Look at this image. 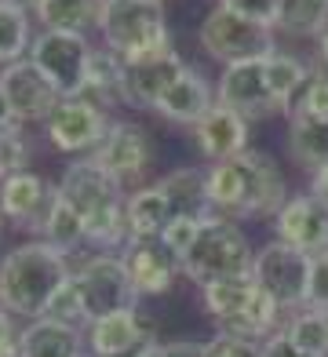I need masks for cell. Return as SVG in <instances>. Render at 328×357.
Segmentation results:
<instances>
[{
    "label": "cell",
    "instance_id": "6da1fadb",
    "mask_svg": "<svg viewBox=\"0 0 328 357\" xmlns=\"http://www.w3.org/2000/svg\"><path fill=\"white\" fill-rule=\"evenodd\" d=\"M208 175V201L219 219L248 222V219H274L281 204L292 197L281 165L267 153L248 146L241 157L204 165Z\"/></svg>",
    "mask_w": 328,
    "mask_h": 357
},
{
    "label": "cell",
    "instance_id": "7a4b0ae2",
    "mask_svg": "<svg viewBox=\"0 0 328 357\" xmlns=\"http://www.w3.org/2000/svg\"><path fill=\"white\" fill-rule=\"evenodd\" d=\"M55 186L80 212V219H84L88 248H95V252H124L128 248V241H131L128 215H124L128 190L110 172H103L91 157H77L62 168Z\"/></svg>",
    "mask_w": 328,
    "mask_h": 357
},
{
    "label": "cell",
    "instance_id": "3957f363",
    "mask_svg": "<svg viewBox=\"0 0 328 357\" xmlns=\"http://www.w3.org/2000/svg\"><path fill=\"white\" fill-rule=\"evenodd\" d=\"M73 278V266L47 241H26L0 255V303L15 317H44L52 296Z\"/></svg>",
    "mask_w": 328,
    "mask_h": 357
},
{
    "label": "cell",
    "instance_id": "277c9868",
    "mask_svg": "<svg viewBox=\"0 0 328 357\" xmlns=\"http://www.w3.org/2000/svg\"><path fill=\"white\" fill-rule=\"evenodd\" d=\"M98 37L124 62H142L175 47L164 4H146V0H110Z\"/></svg>",
    "mask_w": 328,
    "mask_h": 357
},
{
    "label": "cell",
    "instance_id": "5b68a950",
    "mask_svg": "<svg viewBox=\"0 0 328 357\" xmlns=\"http://www.w3.org/2000/svg\"><path fill=\"white\" fill-rule=\"evenodd\" d=\"M255 263V248L244 226L234 219H208L197 234L193 248L183 255V278H190L197 288L208 281H223V278H244L252 273Z\"/></svg>",
    "mask_w": 328,
    "mask_h": 357
},
{
    "label": "cell",
    "instance_id": "8992f818",
    "mask_svg": "<svg viewBox=\"0 0 328 357\" xmlns=\"http://www.w3.org/2000/svg\"><path fill=\"white\" fill-rule=\"evenodd\" d=\"M197 44L201 52L219 62V66H237V62H252V59H270L281 40H277L274 26L244 19V15H234L223 4H211L204 11L201 26H197Z\"/></svg>",
    "mask_w": 328,
    "mask_h": 357
},
{
    "label": "cell",
    "instance_id": "52a82bcc",
    "mask_svg": "<svg viewBox=\"0 0 328 357\" xmlns=\"http://www.w3.org/2000/svg\"><path fill=\"white\" fill-rule=\"evenodd\" d=\"M73 281L84 299L88 321L121 314V310H139L135 284L128 278V266L121 252H91L80 255V263L73 266Z\"/></svg>",
    "mask_w": 328,
    "mask_h": 357
},
{
    "label": "cell",
    "instance_id": "ba28073f",
    "mask_svg": "<svg viewBox=\"0 0 328 357\" xmlns=\"http://www.w3.org/2000/svg\"><path fill=\"white\" fill-rule=\"evenodd\" d=\"M95 44L80 33H59V29H40L29 44V62L37 66L52 88L62 99H73V95H84L88 88V62H91Z\"/></svg>",
    "mask_w": 328,
    "mask_h": 357
},
{
    "label": "cell",
    "instance_id": "9c48e42d",
    "mask_svg": "<svg viewBox=\"0 0 328 357\" xmlns=\"http://www.w3.org/2000/svg\"><path fill=\"white\" fill-rule=\"evenodd\" d=\"M310 266H314V255H306L299 248L285 245V241L270 237L262 248H255L252 278L285 314H295V310H303V306H306Z\"/></svg>",
    "mask_w": 328,
    "mask_h": 357
},
{
    "label": "cell",
    "instance_id": "30bf717a",
    "mask_svg": "<svg viewBox=\"0 0 328 357\" xmlns=\"http://www.w3.org/2000/svg\"><path fill=\"white\" fill-rule=\"evenodd\" d=\"M110 124L113 121L98 102H91L88 95H73V99H59L52 117L44 121V135L66 157H91L106 139Z\"/></svg>",
    "mask_w": 328,
    "mask_h": 357
},
{
    "label": "cell",
    "instance_id": "8fae6325",
    "mask_svg": "<svg viewBox=\"0 0 328 357\" xmlns=\"http://www.w3.org/2000/svg\"><path fill=\"white\" fill-rule=\"evenodd\" d=\"M216 102L241 113L248 124L281 117V109H277L274 95H270V84H267V59L226 66L216 80Z\"/></svg>",
    "mask_w": 328,
    "mask_h": 357
},
{
    "label": "cell",
    "instance_id": "7c38bea8",
    "mask_svg": "<svg viewBox=\"0 0 328 357\" xmlns=\"http://www.w3.org/2000/svg\"><path fill=\"white\" fill-rule=\"evenodd\" d=\"M91 160L103 172H110L121 186L139 183L154 165V135L139 121H113Z\"/></svg>",
    "mask_w": 328,
    "mask_h": 357
},
{
    "label": "cell",
    "instance_id": "4fadbf2b",
    "mask_svg": "<svg viewBox=\"0 0 328 357\" xmlns=\"http://www.w3.org/2000/svg\"><path fill=\"white\" fill-rule=\"evenodd\" d=\"M270 230L274 241H285L306 255H321L328 252V204L310 190L292 193L281 204V212L270 219Z\"/></svg>",
    "mask_w": 328,
    "mask_h": 357
},
{
    "label": "cell",
    "instance_id": "5bb4252c",
    "mask_svg": "<svg viewBox=\"0 0 328 357\" xmlns=\"http://www.w3.org/2000/svg\"><path fill=\"white\" fill-rule=\"evenodd\" d=\"M0 88H4L8 106H11L19 124H44L47 117H52V109L59 106V99H62V95L52 88V80L33 66L29 59L11 62V66H0Z\"/></svg>",
    "mask_w": 328,
    "mask_h": 357
},
{
    "label": "cell",
    "instance_id": "9a60e30c",
    "mask_svg": "<svg viewBox=\"0 0 328 357\" xmlns=\"http://www.w3.org/2000/svg\"><path fill=\"white\" fill-rule=\"evenodd\" d=\"M124 266H128V278L135 284V296L139 299H157L164 296L179 278H183V259H179L164 241H128V248L121 252Z\"/></svg>",
    "mask_w": 328,
    "mask_h": 357
},
{
    "label": "cell",
    "instance_id": "2e32d148",
    "mask_svg": "<svg viewBox=\"0 0 328 357\" xmlns=\"http://www.w3.org/2000/svg\"><path fill=\"white\" fill-rule=\"evenodd\" d=\"M55 193H59V186H52L44 175L22 168V172H15L0 183V215H4V222L19 226V230H37L40 234Z\"/></svg>",
    "mask_w": 328,
    "mask_h": 357
},
{
    "label": "cell",
    "instance_id": "e0dca14e",
    "mask_svg": "<svg viewBox=\"0 0 328 357\" xmlns=\"http://www.w3.org/2000/svg\"><path fill=\"white\" fill-rule=\"evenodd\" d=\"M190 135H193V146H197V153H201L204 165H219V160L241 157L252 146V124L244 121L241 113L216 102L190 128Z\"/></svg>",
    "mask_w": 328,
    "mask_h": 357
},
{
    "label": "cell",
    "instance_id": "ac0fdd59",
    "mask_svg": "<svg viewBox=\"0 0 328 357\" xmlns=\"http://www.w3.org/2000/svg\"><path fill=\"white\" fill-rule=\"evenodd\" d=\"M186 73V59L168 47L161 55H150L142 62H128V73H124V95H121V106L131 109H154L157 99L168 91L179 77Z\"/></svg>",
    "mask_w": 328,
    "mask_h": 357
},
{
    "label": "cell",
    "instance_id": "d6986e66",
    "mask_svg": "<svg viewBox=\"0 0 328 357\" xmlns=\"http://www.w3.org/2000/svg\"><path fill=\"white\" fill-rule=\"evenodd\" d=\"M150 339L154 335L142 324L139 310H121V314L98 317V321H88V328H84V347L91 357H131Z\"/></svg>",
    "mask_w": 328,
    "mask_h": 357
},
{
    "label": "cell",
    "instance_id": "ffe728a7",
    "mask_svg": "<svg viewBox=\"0 0 328 357\" xmlns=\"http://www.w3.org/2000/svg\"><path fill=\"white\" fill-rule=\"evenodd\" d=\"M211 106H216V84H211L208 77H201L193 66H186V73L157 99L154 113L161 121H168V124L193 128Z\"/></svg>",
    "mask_w": 328,
    "mask_h": 357
},
{
    "label": "cell",
    "instance_id": "44dd1931",
    "mask_svg": "<svg viewBox=\"0 0 328 357\" xmlns=\"http://www.w3.org/2000/svg\"><path fill=\"white\" fill-rule=\"evenodd\" d=\"M285 310L277 306L267 291H255V296L248 299V306L244 310H237L234 317H226L216 324V335L223 339H237V343H248V347H259V343H267V339L274 332H281L285 328Z\"/></svg>",
    "mask_w": 328,
    "mask_h": 357
},
{
    "label": "cell",
    "instance_id": "7402d4cb",
    "mask_svg": "<svg viewBox=\"0 0 328 357\" xmlns=\"http://www.w3.org/2000/svg\"><path fill=\"white\" fill-rule=\"evenodd\" d=\"M157 186L164 190V197H168L175 219H197V222L216 219L211 201H208L204 165H183V168H175V172H168L164 178H157Z\"/></svg>",
    "mask_w": 328,
    "mask_h": 357
},
{
    "label": "cell",
    "instance_id": "603a6c76",
    "mask_svg": "<svg viewBox=\"0 0 328 357\" xmlns=\"http://www.w3.org/2000/svg\"><path fill=\"white\" fill-rule=\"evenodd\" d=\"M84 354V332L59 321H26L19 328V357H80Z\"/></svg>",
    "mask_w": 328,
    "mask_h": 357
},
{
    "label": "cell",
    "instance_id": "cb8c5ba5",
    "mask_svg": "<svg viewBox=\"0 0 328 357\" xmlns=\"http://www.w3.org/2000/svg\"><path fill=\"white\" fill-rule=\"evenodd\" d=\"M124 215H128V234L131 241H157L164 234L175 215H172V204L164 197V190L157 183L150 186H139L128 193V204H124Z\"/></svg>",
    "mask_w": 328,
    "mask_h": 357
},
{
    "label": "cell",
    "instance_id": "d4e9b609",
    "mask_svg": "<svg viewBox=\"0 0 328 357\" xmlns=\"http://www.w3.org/2000/svg\"><path fill=\"white\" fill-rule=\"evenodd\" d=\"M110 0H44L33 19L40 22V29H59V33H80L88 37L103 26Z\"/></svg>",
    "mask_w": 328,
    "mask_h": 357
},
{
    "label": "cell",
    "instance_id": "484cf974",
    "mask_svg": "<svg viewBox=\"0 0 328 357\" xmlns=\"http://www.w3.org/2000/svg\"><path fill=\"white\" fill-rule=\"evenodd\" d=\"M314 70L318 66H310V62L285 52V47H277V52L267 59V84H270V95H274V102H277V109H281L285 121H288L295 99H299L303 84L314 77Z\"/></svg>",
    "mask_w": 328,
    "mask_h": 357
},
{
    "label": "cell",
    "instance_id": "4316f807",
    "mask_svg": "<svg viewBox=\"0 0 328 357\" xmlns=\"http://www.w3.org/2000/svg\"><path fill=\"white\" fill-rule=\"evenodd\" d=\"M124 73H128V62L110 52L106 44H98L91 52V62H88V88L84 95L98 106H121V95H124Z\"/></svg>",
    "mask_w": 328,
    "mask_h": 357
},
{
    "label": "cell",
    "instance_id": "83f0119b",
    "mask_svg": "<svg viewBox=\"0 0 328 357\" xmlns=\"http://www.w3.org/2000/svg\"><path fill=\"white\" fill-rule=\"evenodd\" d=\"M328 26V0H281L274 33L277 40H318Z\"/></svg>",
    "mask_w": 328,
    "mask_h": 357
},
{
    "label": "cell",
    "instance_id": "f1b7e54d",
    "mask_svg": "<svg viewBox=\"0 0 328 357\" xmlns=\"http://www.w3.org/2000/svg\"><path fill=\"white\" fill-rule=\"evenodd\" d=\"M40 241H47L55 252H62L66 259H73L80 248L88 245L84 237V219H80V212L62 197V193H55L52 208H47V219L40 226Z\"/></svg>",
    "mask_w": 328,
    "mask_h": 357
},
{
    "label": "cell",
    "instance_id": "f546056e",
    "mask_svg": "<svg viewBox=\"0 0 328 357\" xmlns=\"http://www.w3.org/2000/svg\"><path fill=\"white\" fill-rule=\"evenodd\" d=\"M255 291H259V284H255L252 273H244V278L208 281V284H201V306H204V314L219 324L226 317H234L237 310H244Z\"/></svg>",
    "mask_w": 328,
    "mask_h": 357
},
{
    "label": "cell",
    "instance_id": "4dcf8cb0",
    "mask_svg": "<svg viewBox=\"0 0 328 357\" xmlns=\"http://www.w3.org/2000/svg\"><path fill=\"white\" fill-rule=\"evenodd\" d=\"M285 150L299 168L314 172L328 165V124L318 121H303V117H288V132H285Z\"/></svg>",
    "mask_w": 328,
    "mask_h": 357
},
{
    "label": "cell",
    "instance_id": "1f68e13d",
    "mask_svg": "<svg viewBox=\"0 0 328 357\" xmlns=\"http://www.w3.org/2000/svg\"><path fill=\"white\" fill-rule=\"evenodd\" d=\"M33 15L15 8L11 0H0V66L22 62L33 44Z\"/></svg>",
    "mask_w": 328,
    "mask_h": 357
},
{
    "label": "cell",
    "instance_id": "d6a6232c",
    "mask_svg": "<svg viewBox=\"0 0 328 357\" xmlns=\"http://www.w3.org/2000/svg\"><path fill=\"white\" fill-rule=\"evenodd\" d=\"M295 347H299L306 357H328V314L318 310H295L285 317V328H281Z\"/></svg>",
    "mask_w": 328,
    "mask_h": 357
},
{
    "label": "cell",
    "instance_id": "836d02e7",
    "mask_svg": "<svg viewBox=\"0 0 328 357\" xmlns=\"http://www.w3.org/2000/svg\"><path fill=\"white\" fill-rule=\"evenodd\" d=\"M288 117H303V121H318V124H328V70H314V77L303 84L299 99H295Z\"/></svg>",
    "mask_w": 328,
    "mask_h": 357
},
{
    "label": "cell",
    "instance_id": "e575fe53",
    "mask_svg": "<svg viewBox=\"0 0 328 357\" xmlns=\"http://www.w3.org/2000/svg\"><path fill=\"white\" fill-rule=\"evenodd\" d=\"M44 317L47 321H59V324H70V328H88V310H84V299H80V288H77L73 278L52 296Z\"/></svg>",
    "mask_w": 328,
    "mask_h": 357
},
{
    "label": "cell",
    "instance_id": "d590c367",
    "mask_svg": "<svg viewBox=\"0 0 328 357\" xmlns=\"http://www.w3.org/2000/svg\"><path fill=\"white\" fill-rule=\"evenodd\" d=\"M29 165V146H26V132L22 124H4L0 128V183H4L8 175L22 172Z\"/></svg>",
    "mask_w": 328,
    "mask_h": 357
},
{
    "label": "cell",
    "instance_id": "8d00e7d4",
    "mask_svg": "<svg viewBox=\"0 0 328 357\" xmlns=\"http://www.w3.org/2000/svg\"><path fill=\"white\" fill-rule=\"evenodd\" d=\"M306 310L328 314V252L314 255V266H310V284H306Z\"/></svg>",
    "mask_w": 328,
    "mask_h": 357
},
{
    "label": "cell",
    "instance_id": "74e56055",
    "mask_svg": "<svg viewBox=\"0 0 328 357\" xmlns=\"http://www.w3.org/2000/svg\"><path fill=\"white\" fill-rule=\"evenodd\" d=\"M201 226H204V222H197V219H172L168 226H164L161 241H164V245H168L179 259H183V255L193 248V241H197V234H201Z\"/></svg>",
    "mask_w": 328,
    "mask_h": 357
},
{
    "label": "cell",
    "instance_id": "f35d334b",
    "mask_svg": "<svg viewBox=\"0 0 328 357\" xmlns=\"http://www.w3.org/2000/svg\"><path fill=\"white\" fill-rule=\"evenodd\" d=\"M216 4L230 8L234 15H244V19H255V22H277V11H281V0H216Z\"/></svg>",
    "mask_w": 328,
    "mask_h": 357
},
{
    "label": "cell",
    "instance_id": "ab89813d",
    "mask_svg": "<svg viewBox=\"0 0 328 357\" xmlns=\"http://www.w3.org/2000/svg\"><path fill=\"white\" fill-rule=\"evenodd\" d=\"M0 357H19V328L4 303H0Z\"/></svg>",
    "mask_w": 328,
    "mask_h": 357
},
{
    "label": "cell",
    "instance_id": "60d3db41",
    "mask_svg": "<svg viewBox=\"0 0 328 357\" xmlns=\"http://www.w3.org/2000/svg\"><path fill=\"white\" fill-rule=\"evenodd\" d=\"M208 357H259V347L237 343V339H223V335H211L208 339Z\"/></svg>",
    "mask_w": 328,
    "mask_h": 357
},
{
    "label": "cell",
    "instance_id": "b9f144b4",
    "mask_svg": "<svg viewBox=\"0 0 328 357\" xmlns=\"http://www.w3.org/2000/svg\"><path fill=\"white\" fill-rule=\"evenodd\" d=\"M259 357H306L285 332H274L267 343H259Z\"/></svg>",
    "mask_w": 328,
    "mask_h": 357
},
{
    "label": "cell",
    "instance_id": "7bdbcfd3",
    "mask_svg": "<svg viewBox=\"0 0 328 357\" xmlns=\"http://www.w3.org/2000/svg\"><path fill=\"white\" fill-rule=\"evenodd\" d=\"M164 357H208V339H172L164 343Z\"/></svg>",
    "mask_w": 328,
    "mask_h": 357
},
{
    "label": "cell",
    "instance_id": "ee69618b",
    "mask_svg": "<svg viewBox=\"0 0 328 357\" xmlns=\"http://www.w3.org/2000/svg\"><path fill=\"white\" fill-rule=\"evenodd\" d=\"M314 197H321L325 204H328V165H321V168H314L310 172V186H306Z\"/></svg>",
    "mask_w": 328,
    "mask_h": 357
},
{
    "label": "cell",
    "instance_id": "f6af8a7d",
    "mask_svg": "<svg viewBox=\"0 0 328 357\" xmlns=\"http://www.w3.org/2000/svg\"><path fill=\"white\" fill-rule=\"evenodd\" d=\"M314 55H318V66L328 70V26H325V33L314 40Z\"/></svg>",
    "mask_w": 328,
    "mask_h": 357
},
{
    "label": "cell",
    "instance_id": "bcb514c9",
    "mask_svg": "<svg viewBox=\"0 0 328 357\" xmlns=\"http://www.w3.org/2000/svg\"><path fill=\"white\" fill-rule=\"evenodd\" d=\"M131 357H164V343H157V339H150V343H142Z\"/></svg>",
    "mask_w": 328,
    "mask_h": 357
},
{
    "label": "cell",
    "instance_id": "7dc6e473",
    "mask_svg": "<svg viewBox=\"0 0 328 357\" xmlns=\"http://www.w3.org/2000/svg\"><path fill=\"white\" fill-rule=\"evenodd\" d=\"M4 124H15V113H11V106H8L4 88H0V128H4Z\"/></svg>",
    "mask_w": 328,
    "mask_h": 357
},
{
    "label": "cell",
    "instance_id": "c3c4849f",
    "mask_svg": "<svg viewBox=\"0 0 328 357\" xmlns=\"http://www.w3.org/2000/svg\"><path fill=\"white\" fill-rule=\"evenodd\" d=\"M15 8H22V11H29V15H37V8L44 4V0H11Z\"/></svg>",
    "mask_w": 328,
    "mask_h": 357
},
{
    "label": "cell",
    "instance_id": "681fc988",
    "mask_svg": "<svg viewBox=\"0 0 328 357\" xmlns=\"http://www.w3.org/2000/svg\"><path fill=\"white\" fill-rule=\"evenodd\" d=\"M146 4H164V0H146Z\"/></svg>",
    "mask_w": 328,
    "mask_h": 357
},
{
    "label": "cell",
    "instance_id": "f907efd6",
    "mask_svg": "<svg viewBox=\"0 0 328 357\" xmlns=\"http://www.w3.org/2000/svg\"><path fill=\"white\" fill-rule=\"evenodd\" d=\"M80 357H91V354H80Z\"/></svg>",
    "mask_w": 328,
    "mask_h": 357
},
{
    "label": "cell",
    "instance_id": "816d5d0a",
    "mask_svg": "<svg viewBox=\"0 0 328 357\" xmlns=\"http://www.w3.org/2000/svg\"><path fill=\"white\" fill-rule=\"evenodd\" d=\"M0 222H4V215H0Z\"/></svg>",
    "mask_w": 328,
    "mask_h": 357
}]
</instances>
